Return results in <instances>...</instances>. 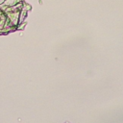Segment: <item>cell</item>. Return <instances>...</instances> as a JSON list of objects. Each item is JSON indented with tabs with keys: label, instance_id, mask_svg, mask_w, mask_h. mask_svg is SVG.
I'll use <instances>...</instances> for the list:
<instances>
[{
	"label": "cell",
	"instance_id": "1",
	"mask_svg": "<svg viewBox=\"0 0 123 123\" xmlns=\"http://www.w3.org/2000/svg\"><path fill=\"white\" fill-rule=\"evenodd\" d=\"M66 123H68V122H66Z\"/></svg>",
	"mask_w": 123,
	"mask_h": 123
}]
</instances>
